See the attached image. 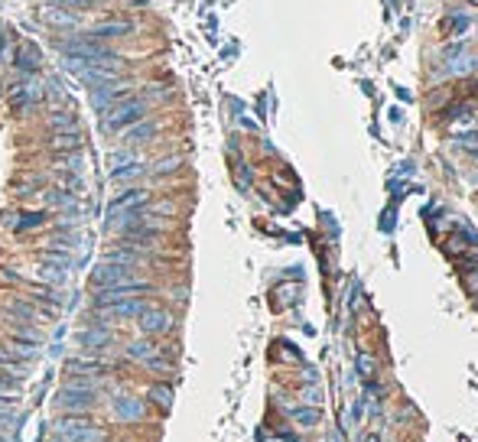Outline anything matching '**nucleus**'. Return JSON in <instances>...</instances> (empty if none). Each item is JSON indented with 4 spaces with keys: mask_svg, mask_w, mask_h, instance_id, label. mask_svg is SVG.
Instances as JSON below:
<instances>
[{
    "mask_svg": "<svg viewBox=\"0 0 478 442\" xmlns=\"http://www.w3.org/2000/svg\"><path fill=\"white\" fill-rule=\"evenodd\" d=\"M147 114H150V104L143 101L137 91H131L127 98H121L117 104L101 111V133H124L131 124H137Z\"/></svg>",
    "mask_w": 478,
    "mask_h": 442,
    "instance_id": "nucleus-1",
    "label": "nucleus"
},
{
    "mask_svg": "<svg viewBox=\"0 0 478 442\" xmlns=\"http://www.w3.org/2000/svg\"><path fill=\"white\" fill-rule=\"evenodd\" d=\"M98 400H101L98 381H92V377H82V381H78V377H68V384L56 394V406L66 410V413H85V410H92Z\"/></svg>",
    "mask_w": 478,
    "mask_h": 442,
    "instance_id": "nucleus-2",
    "label": "nucleus"
},
{
    "mask_svg": "<svg viewBox=\"0 0 478 442\" xmlns=\"http://www.w3.org/2000/svg\"><path fill=\"white\" fill-rule=\"evenodd\" d=\"M3 101H7V108L17 114V117L33 114L39 104H43V82H39V75L13 78V82L3 88Z\"/></svg>",
    "mask_w": 478,
    "mask_h": 442,
    "instance_id": "nucleus-3",
    "label": "nucleus"
},
{
    "mask_svg": "<svg viewBox=\"0 0 478 442\" xmlns=\"http://www.w3.org/2000/svg\"><path fill=\"white\" fill-rule=\"evenodd\" d=\"M131 91H137V82H133L131 75L104 78V82H98V85L92 88V108H94L98 114H101L104 108H111V104H117L121 98H127Z\"/></svg>",
    "mask_w": 478,
    "mask_h": 442,
    "instance_id": "nucleus-4",
    "label": "nucleus"
},
{
    "mask_svg": "<svg viewBox=\"0 0 478 442\" xmlns=\"http://www.w3.org/2000/svg\"><path fill=\"white\" fill-rule=\"evenodd\" d=\"M137 27H140V23H137L133 17H127V13H114V17L94 20L85 33H88V36H94V39H101V43H111V39L133 36V33H137Z\"/></svg>",
    "mask_w": 478,
    "mask_h": 442,
    "instance_id": "nucleus-5",
    "label": "nucleus"
},
{
    "mask_svg": "<svg viewBox=\"0 0 478 442\" xmlns=\"http://www.w3.org/2000/svg\"><path fill=\"white\" fill-rule=\"evenodd\" d=\"M143 277L133 273V267L124 264H111V260H101V264L92 270V286L94 290H111V286H131V283H140Z\"/></svg>",
    "mask_w": 478,
    "mask_h": 442,
    "instance_id": "nucleus-6",
    "label": "nucleus"
},
{
    "mask_svg": "<svg viewBox=\"0 0 478 442\" xmlns=\"http://www.w3.org/2000/svg\"><path fill=\"white\" fill-rule=\"evenodd\" d=\"M10 68L17 72V78H33L43 72V49L33 43V39H23L13 46V56H10Z\"/></svg>",
    "mask_w": 478,
    "mask_h": 442,
    "instance_id": "nucleus-7",
    "label": "nucleus"
},
{
    "mask_svg": "<svg viewBox=\"0 0 478 442\" xmlns=\"http://www.w3.org/2000/svg\"><path fill=\"white\" fill-rule=\"evenodd\" d=\"M39 20L43 27L52 29V33H72V29H82V13L68 7H59V3H39Z\"/></svg>",
    "mask_w": 478,
    "mask_h": 442,
    "instance_id": "nucleus-8",
    "label": "nucleus"
},
{
    "mask_svg": "<svg viewBox=\"0 0 478 442\" xmlns=\"http://www.w3.org/2000/svg\"><path fill=\"white\" fill-rule=\"evenodd\" d=\"M173 325H176V319H173V312H169L166 306H153L150 302V306L137 316V329H140V335H150V339L169 335Z\"/></svg>",
    "mask_w": 478,
    "mask_h": 442,
    "instance_id": "nucleus-9",
    "label": "nucleus"
},
{
    "mask_svg": "<svg viewBox=\"0 0 478 442\" xmlns=\"http://www.w3.org/2000/svg\"><path fill=\"white\" fill-rule=\"evenodd\" d=\"M56 429H59V436L68 442H101L104 439L101 429L82 413H72V416H66V420H59Z\"/></svg>",
    "mask_w": 478,
    "mask_h": 442,
    "instance_id": "nucleus-10",
    "label": "nucleus"
},
{
    "mask_svg": "<svg viewBox=\"0 0 478 442\" xmlns=\"http://www.w3.org/2000/svg\"><path fill=\"white\" fill-rule=\"evenodd\" d=\"M108 371H111V364L101 361V358H92V355H78V358H68L66 361V377H92V381H101Z\"/></svg>",
    "mask_w": 478,
    "mask_h": 442,
    "instance_id": "nucleus-11",
    "label": "nucleus"
},
{
    "mask_svg": "<svg viewBox=\"0 0 478 442\" xmlns=\"http://www.w3.org/2000/svg\"><path fill=\"white\" fill-rule=\"evenodd\" d=\"M147 202H150V189H140V186L124 189V192H117V196L108 202V218L121 215V212H133V208H143Z\"/></svg>",
    "mask_w": 478,
    "mask_h": 442,
    "instance_id": "nucleus-12",
    "label": "nucleus"
},
{
    "mask_svg": "<svg viewBox=\"0 0 478 442\" xmlns=\"http://www.w3.org/2000/svg\"><path fill=\"white\" fill-rule=\"evenodd\" d=\"M111 413L117 416V420H124V423H133V420H143L147 404H143L140 397H133V394H117L111 400Z\"/></svg>",
    "mask_w": 478,
    "mask_h": 442,
    "instance_id": "nucleus-13",
    "label": "nucleus"
},
{
    "mask_svg": "<svg viewBox=\"0 0 478 442\" xmlns=\"http://www.w3.org/2000/svg\"><path fill=\"white\" fill-rule=\"evenodd\" d=\"M111 341H114V332L108 329V325H88V329L78 332V345H82L88 355H94V351H101V348H111Z\"/></svg>",
    "mask_w": 478,
    "mask_h": 442,
    "instance_id": "nucleus-14",
    "label": "nucleus"
},
{
    "mask_svg": "<svg viewBox=\"0 0 478 442\" xmlns=\"http://www.w3.org/2000/svg\"><path fill=\"white\" fill-rule=\"evenodd\" d=\"M157 133H159V121H153V117H140L137 124H131V127L124 131V143L137 150V147H143V143H150Z\"/></svg>",
    "mask_w": 478,
    "mask_h": 442,
    "instance_id": "nucleus-15",
    "label": "nucleus"
},
{
    "mask_svg": "<svg viewBox=\"0 0 478 442\" xmlns=\"http://www.w3.org/2000/svg\"><path fill=\"white\" fill-rule=\"evenodd\" d=\"M43 198H46V208H56V212H66V215H75L82 202H78L75 192L56 186V189H43Z\"/></svg>",
    "mask_w": 478,
    "mask_h": 442,
    "instance_id": "nucleus-16",
    "label": "nucleus"
},
{
    "mask_svg": "<svg viewBox=\"0 0 478 442\" xmlns=\"http://www.w3.org/2000/svg\"><path fill=\"white\" fill-rule=\"evenodd\" d=\"M46 147H49V153H52V156H62V153H82V150H85V133H82V131H72V133H49Z\"/></svg>",
    "mask_w": 478,
    "mask_h": 442,
    "instance_id": "nucleus-17",
    "label": "nucleus"
},
{
    "mask_svg": "<svg viewBox=\"0 0 478 442\" xmlns=\"http://www.w3.org/2000/svg\"><path fill=\"white\" fill-rule=\"evenodd\" d=\"M46 131L49 133H72V131H82V121H78V114L72 108H56V111H49L46 117Z\"/></svg>",
    "mask_w": 478,
    "mask_h": 442,
    "instance_id": "nucleus-18",
    "label": "nucleus"
},
{
    "mask_svg": "<svg viewBox=\"0 0 478 442\" xmlns=\"http://www.w3.org/2000/svg\"><path fill=\"white\" fill-rule=\"evenodd\" d=\"M36 277H39V283H43V286H62V283H66V277H68V267H62V264H46V260H39Z\"/></svg>",
    "mask_w": 478,
    "mask_h": 442,
    "instance_id": "nucleus-19",
    "label": "nucleus"
},
{
    "mask_svg": "<svg viewBox=\"0 0 478 442\" xmlns=\"http://www.w3.org/2000/svg\"><path fill=\"white\" fill-rule=\"evenodd\" d=\"M43 189H46V176H43V172H29V176H20L17 182H13V196L27 198V196L43 192Z\"/></svg>",
    "mask_w": 478,
    "mask_h": 442,
    "instance_id": "nucleus-20",
    "label": "nucleus"
},
{
    "mask_svg": "<svg viewBox=\"0 0 478 442\" xmlns=\"http://www.w3.org/2000/svg\"><path fill=\"white\" fill-rule=\"evenodd\" d=\"M49 221V212H23V215H17V221H13V231L17 235H27V231H39V228Z\"/></svg>",
    "mask_w": 478,
    "mask_h": 442,
    "instance_id": "nucleus-21",
    "label": "nucleus"
},
{
    "mask_svg": "<svg viewBox=\"0 0 478 442\" xmlns=\"http://www.w3.org/2000/svg\"><path fill=\"white\" fill-rule=\"evenodd\" d=\"M157 351H159L157 339H150V335H143V339L131 341V345H127V351H124V355L131 358V361H147V358H150V355H157Z\"/></svg>",
    "mask_w": 478,
    "mask_h": 442,
    "instance_id": "nucleus-22",
    "label": "nucleus"
},
{
    "mask_svg": "<svg viewBox=\"0 0 478 442\" xmlns=\"http://www.w3.org/2000/svg\"><path fill=\"white\" fill-rule=\"evenodd\" d=\"M140 176H147V166H143L140 160L127 163V166H121V170H111V182H117V186H124V182H137Z\"/></svg>",
    "mask_w": 478,
    "mask_h": 442,
    "instance_id": "nucleus-23",
    "label": "nucleus"
},
{
    "mask_svg": "<svg viewBox=\"0 0 478 442\" xmlns=\"http://www.w3.org/2000/svg\"><path fill=\"white\" fill-rule=\"evenodd\" d=\"M137 94H140L147 104H159V101H166L169 94H173V88H169V85H159V82H150V85H143Z\"/></svg>",
    "mask_w": 478,
    "mask_h": 442,
    "instance_id": "nucleus-24",
    "label": "nucleus"
},
{
    "mask_svg": "<svg viewBox=\"0 0 478 442\" xmlns=\"http://www.w3.org/2000/svg\"><path fill=\"white\" fill-rule=\"evenodd\" d=\"M182 163H186V156H179V153L176 156H163V160H157L153 163V170H147V172H153V176H173Z\"/></svg>",
    "mask_w": 478,
    "mask_h": 442,
    "instance_id": "nucleus-25",
    "label": "nucleus"
},
{
    "mask_svg": "<svg viewBox=\"0 0 478 442\" xmlns=\"http://www.w3.org/2000/svg\"><path fill=\"white\" fill-rule=\"evenodd\" d=\"M137 160V153H133V147H117V150L108 153V170H121V166H127V163Z\"/></svg>",
    "mask_w": 478,
    "mask_h": 442,
    "instance_id": "nucleus-26",
    "label": "nucleus"
},
{
    "mask_svg": "<svg viewBox=\"0 0 478 442\" xmlns=\"http://www.w3.org/2000/svg\"><path fill=\"white\" fill-rule=\"evenodd\" d=\"M150 400L157 406H163V410H169V406H173V387L169 384H153L150 387Z\"/></svg>",
    "mask_w": 478,
    "mask_h": 442,
    "instance_id": "nucleus-27",
    "label": "nucleus"
},
{
    "mask_svg": "<svg viewBox=\"0 0 478 442\" xmlns=\"http://www.w3.org/2000/svg\"><path fill=\"white\" fill-rule=\"evenodd\" d=\"M319 410H293V420H296V423H303V426H316L319 423Z\"/></svg>",
    "mask_w": 478,
    "mask_h": 442,
    "instance_id": "nucleus-28",
    "label": "nucleus"
},
{
    "mask_svg": "<svg viewBox=\"0 0 478 442\" xmlns=\"http://www.w3.org/2000/svg\"><path fill=\"white\" fill-rule=\"evenodd\" d=\"M358 371H361L365 377H371V374H375V358H371V355H358Z\"/></svg>",
    "mask_w": 478,
    "mask_h": 442,
    "instance_id": "nucleus-29",
    "label": "nucleus"
},
{
    "mask_svg": "<svg viewBox=\"0 0 478 442\" xmlns=\"http://www.w3.org/2000/svg\"><path fill=\"white\" fill-rule=\"evenodd\" d=\"M449 27L456 29V33H469V17H449Z\"/></svg>",
    "mask_w": 478,
    "mask_h": 442,
    "instance_id": "nucleus-30",
    "label": "nucleus"
},
{
    "mask_svg": "<svg viewBox=\"0 0 478 442\" xmlns=\"http://www.w3.org/2000/svg\"><path fill=\"white\" fill-rule=\"evenodd\" d=\"M56 442H68V439H62V436H59V439H56Z\"/></svg>",
    "mask_w": 478,
    "mask_h": 442,
    "instance_id": "nucleus-31",
    "label": "nucleus"
},
{
    "mask_svg": "<svg viewBox=\"0 0 478 442\" xmlns=\"http://www.w3.org/2000/svg\"><path fill=\"white\" fill-rule=\"evenodd\" d=\"M0 98H3V88H0Z\"/></svg>",
    "mask_w": 478,
    "mask_h": 442,
    "instance_id": "nucleus-32",
    "label": "nucleus"
},
{
    "mask_svg": "<svg viewBox=\"0 0 478 442\" xmlns=\"http://www.w3.org/2000/svg\"><path fill=\"white\" fill-rule=\"evenodd\" d=\"M472 3H478V0H472Z\"/></svg>",
    "mask_w": 478,
    "mask_h": 442,
    "instance_id": "nucleus-33",
    "label": "nucleus"
}]
</instances>
